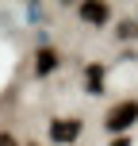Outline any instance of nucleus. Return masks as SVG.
Returning <instances> with one entry per match:
<instances>
[{
  "label": "nucleus",
  "instance_id": "obj_7",
  "mask_svg": "<svg viewBox=\"0 0 138 146\" xmlns=\"http://www.w3.org/2000/svg\"><path fill=\"white\" fill-rule=\"evenodd\" d=\"M0 146H15V139L12 135H0Z\"/></svg>",
  "mask_w": 138,
  "mask_h": 146
},
{
  "label": "nucleus",
  "instance_id": "obj_9",
  "mask_svg": "<svg viewBox=\"0 0 138 146\" xmlns=\"http://www.w3.org/2000/svg\"><path fill=\"white\" fill-rule=\"evenodd\" d=\"M31 146H38V142H31Z\"/></svg>",
  "mask_w": 138,
  "mask_h": 146
},
{
  "label": "nucleus",
  "instance_id": "obj_8",
  "mask_svg": "<svg viewBox=\"0 0 138 146\" xmlns=\"http://www.w3.org/2000/svg\"><path fill=\"white\" fill-rule=\"evenodd\" d=\"M111 146H131V142H127V139H115V142H111Z\"/></svg>",
  "mask_w": 138,
  "mask_h": 146
},
{
  "label": "nucleus",
  "instance_id": "obj_6",
  "mask_svg": "<svg viewBox=\"0 0 138 146\" xmlns=\"http://www.w3.org/2000/svg\"><path fill=\"white\" fill-rule=\"evenodd\" d=\"M119 35H123V38H134V35H138V23H123V27H119Z\"/></svg>",
  "mask_w": 138,
  "mask_h": 146
},
{
  "label": "nucleus",
  "instance_id": "obj_3",
  "mask_svg": "<svg viewBox=\"0 0 138 146\" xmlns=\"http://www.w3.org/2000/svg\"><path fill=\"white\" fill-rule=\"evenodd\" d=\"M58 50H50V46H42V50H38L35 54V73H38V77H46V73H54V69H58Z\"/></svg>",
  "mask_w": 138,
  "mask_h": 146
},
{
  "label": "nucleus",
  "instance_id": "obj_4",
  "mask_svg": "<svg viewBox=\"0 0 138 146\" xmlns=\"http://www.w3.org/2000/svg\"><path fill=\"white\" fill-rule=\"evenodd\" d=\"M108 4H81V19L85 23H96V27H104V23H108Z\"/></svg>",
  "mask_w": 138,
  "mask_h": 146
},
{
  "label": "nucleus",
  "instance_id": "obj_2",
  "mask_svg": "<svg viewBox=\"0 0 138 146\" xmlns=\"http://www.w3.org/2000/svg\"><path fill=\"white\" fill-rule=\"evenodd\" d=\"M81 135V119H54L50 123V139L54 142H73Z\"/></svg>",
  "mask_w": 138,
  "mask_h": 146
},
{
  "label": "nucleus",
  "instance_id": "obj_5",
  "mask_svg": "<svg viewBox=\"0 0 138 146\" xmlns=\"http://www.w3.org/2000/svg\"><path fill=\"white\" fill-rule=\"evenodd\" d=\"M85 81H88V92H104V69L100 66H88Z\"/></svg>",
  "mask_w": 138,
  "mask_h": 146
},
{
  "label": "nucleus",
  "instance_id": "obj_1",
  "mask_svg": "<svg viewBox=\"0 0 138 146\" xmlns=\"http://www.w3.org/2000/svg\"><path fill=\"white\" fill-rule=\"evenodd\" d=\"M134 119H138V104H134V100H123V104H115V108L108 111V119H104V123H108V131L119 135V131H127Z\"/></svg>",
  "mask_w": 138,
  "mask_h": 146
}]
</instances>
